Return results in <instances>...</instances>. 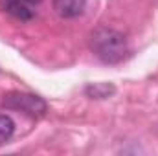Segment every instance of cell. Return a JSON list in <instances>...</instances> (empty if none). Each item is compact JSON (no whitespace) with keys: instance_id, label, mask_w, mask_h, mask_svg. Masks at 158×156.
<instances>
[{"instance_id":"obj_2","label":"cell","mask_w":158,"mask_h":156,"mask_svg":"<svg viewBox=\"0 0 158 156\" xmlns=\"http://www.w3.org/2000/svg\"><path fill=\"white\" fill-rule=\"evenodd\" d=\"M2 107L7 110H15V112H22L31 117H40L46 114L48 110V103L37 96V94H30V92H7L2 99Z\"/></svg>"},{"instance_id":"obj_5","label":"cell","mask_w":158,"mask_h":156,"mask_svg":"<svg viewBox=\"0 0 158 156\" xmlns=\"http://www.w3.org/2000/svg\"><path fill=\"white\" fill-rule=\"evenodd\" d=\"M114 86L110 83H92L85 88L86 96H90L92 99H105V97H110L114 94Z\"/></svg>"},{"instance_id":"obj_3","label":"cell","mask_w":158,"mask_h":156,"mask_svg":"<svg viewBox=\"0 0 158 156\" xmlns=\"http://www.w3.org/2000/svg\"><path fill=\"white\" fill-rule=\"evenodd\" d=\"M40 2L42 0H2V7L17 20L28 22L35 17V6H39Z\"/></svg>"},{"instance_id":"obj_6","label":"cell","mask_w":158,"mask_h":156,"mask_svg":"<svg viewBox=\"0 0 158 156\" xmlns=\"http://www.w3.org/2000/svg\"><path fill=\"white\" fill-rule=\"evenodd\" d=\"M15 132V121L6 114H0V145L9 142Z\"/></svg>"},{"instance_id":"obj_4","label":"cell","mask_w":158,"mask_h":156,"mask_svg":"<svg viewBox=\"0 0 158 156\" xmlns=\"http://www.w3.org/2000/svg\"><path fill=\"white\" fill-rule=\"evenodd\" d=\"M86 0H52L53 11L61 18H76L85 11Z\"/></svg>"},{"instance_id":"obj_1","label":"cell","mask_w":158,"mask_h":156,"mask_svg":"<svg viewBox=\"0 0 158 156\" xmlns=\"http://www.w3.org/2000/svg\"><path fill=\"white\" fill-rule=\"evenodd\" d=\"M90 50L101 63L118 64L129 55V42L121 31L101 26L90 35Z\"/></svg>"}]
</instances>
